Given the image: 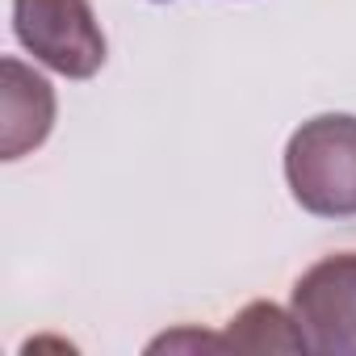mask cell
Here are the masks:
<instances>
[{
    "instance_id": "cell-1",
    "label": "cell",
    "mask_w": 356,
    "mask_h": 356,
    "mask_svg": "<svg viewBox=\"0 0 356 356\" xmlns=\"http://www.w3.org/2000/svg\"><path fill=\"white\" fill-rule=\"evenodd\" d=\"M285 181L293 202L318 218L356 214V118L318 113L289 134Z\"/></svg>"
},
{
    "instance_id": "cell-2",
    "label": "cell",
    "mask_w": 356,
    "mask_h": 356,
    "mask_svg": "<svg viewBox=\"0 0 356 356\" xmlns=\"http://www.w3.org/2000/svg\"><path fill=\"white\" fill-rule=\"evenodd\" d=\"M17 42L67 80H88L105 67V34L88 0H13Z\"/></svg>"
},
{
    "instance_id": "cell-3",
    "label": "cell",
    "mask_w": 356,
    "mask_h": 356,
    "mask_svg": "<svg viewBox=\"0 0 356 356\" xmlns=\"http://www.w3.org/2000/svg\"><path fill=\"white\" fill-rule=\"evenodd\" d=\"M293 318L306 352L356 356V252L323 256L298 277Z\"/></svg>"
},
{
    "instance_id": "cell-4",
    "label": "cell",
    "mask_w": 356,
    "mask_h": 356,
    "mask_svg": "<svg viewBox=\"0 0 356 356\" xmlns=\"http://www.w3.org/2000/svg\"><path fill=\"white\" fill-rule=\"evenodd\" d=\"M0 72H5V138H0V155L22 159L26 151L47 143L55 126V92L38 72H30L17 59H5Z\"/></svg>"
},
{
    "instance_id": "cell-5",
    "label": "cell",
    "mask_w": 356,
    "mask_h": 356,
    "mask_svg": "<svg viewBox=\"0 0 356 356\" xmlns=\"http://www.w3.org/2000/svg\"><path fill=\"white\" fill-rule=\"evenodd\" d=\"M222 348L243 352H306V339L298 331V318L285 314L273 302H252L231 318V331L222 335Z\"/></svg>"
}]
</instances>
